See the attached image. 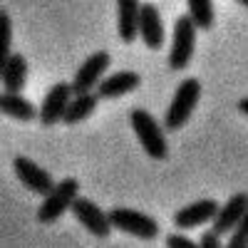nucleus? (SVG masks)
Segmentation results:
<instances>
[{
  "label": "nucleus",
  "mask_w": 248,
  "mask_h": 248,
  "mask_svg": "<svg viewBox=\"0 0 248 248\" xmlns=\"http://www.w3.org/2000/svg\"><path fill=\"white\" fill-rule=\"evenodd\" d=\"M129 122H132V129H134V134H137V139L141 144L144 154H147L149 159H156V161L167 159V154H169L167 129L154 119V114L137 107V109L129 112Z\"/></svg>",
  "instance_id": "nucleus-1"
},
{
  "label": "nucleus",
  "mask_w": 248,
  "mask_h": 248,
  "mask_svg": "<svg viewBox=\"0 0 248 248\" xmlns=\"http://www.w3.org/2000/svg\"><path fill=\"white\" fill-rule=\"evenodd\" d=\"M201 97V82L196 77H186L179 82V87L167 107V114H164V129L167 132H179L189 117L194 114L196 105Z\"/></svg>",
  "instance_id": "nucleus-2"
},
{
  "label": "nucleus",
  "mask_w": 248,
  "mask_h": 248,
  "mask_svg": "<svg viewBox=\"0 0 248 248\" xmlns=\"http://www.w3.org/2000/svg\"><path fill=\"white\" fill-rule=\"evenodd\" d=\"M196 23L189 13H184L174 20V32H171V50H169V67L181 72L189 67V62L196 50Z\"/></svg>",
  "instance_id": "nucleus-3"
},
{
  "label": "nucleus",
  "mask_w": 248,
  "mask_h": 248,
  "mask_svg": "<svg viewBox=\"0 0 248 248\" xmlns=\"http://www.w3.org/2000/svg\"><path fill=\"white\" fill-rule=\"evenodd\" d=\"M79 196V181L75 176H67V179H60L55 184V189L43 199L37 209V221L40 223H52L57 221L65 211H72V203L75 199Z\"/></svg>",
  "instance_id": "nucleus-4"
},
{
  "label": "nucleus",
  "mask_w": 248,
  "mask_h": 248,
  "mask_svg": "<svg viewBox=\"0 0 248 248\" xmlns=\"http://www.w3.org/2000/svg\"><path fill=\"white\" fill-rule=\"evenodd\" d=\"M107 214H109V221L117 231H124V233L141 238V241H154L159 236V221L144 211L129 209V206H114Z\"/></svg>",
  "instance_id": "nucleus-5"
},
{
  "label": "nucleus",
  "mask_w": 248,
  "mask_h": 248,
  "mask_svg": "<svg viewBox=\"0 0 248 248\" xmlns=\"http://www.w3.org/2000/svg\"><path fill=\"white\" fill-rule=\"evenodd\" d=\"M109 52L107 50H97L92 52L82 65L77 67L75 77H72V90L75 94H82V92H97L99 82L105 79V72L109 70Z\"/></svg>",
  "instance_id": "nucleus-6"
},
{
  "label": "nucleus",
  "mask_w": 248,
  "mask_h": 248,
  "mask_svg": "<svg viewBox=\"0 0 248 248\" xmlns=\"http://www.w3.org/2000/svg\"><path fill=\"white\" fill-rule=\"evenodd\" d=\"M72 97H75L72 82H55V85L47 90L43 105H40V124L52 127V124L65 119V112L70 107V99Z\"/></svg>",
  "instance_id": "nucleus-7"
},
{
  "label": "nucleus",
  "mask_w": 248,
  "mask_h": 248,
  "mask_svg": "<svg viewBox=\"0 0 248 248\" xmlns=\"http://www.w3.org/2000/svg\"><path fill=\"white\" fill-rule=\"evenodd\" d=\"M72 214H75V218L85 226V229H87L94 238H109V233H112V229H114L112 221H109V214L102 211L94 201L77 196L75 203H72Z\"/></svg>",
  "instance_id": "nucleus-8"
},
{
  "label": "nucleus",
  "mask_w": 248,
  "mask_h": 248,
  "mask_svg": "<svg viewBox=\"0 0 248 248\" xmlns=\"http://www.w3.org/2000/svg\"><path fill=\"white\" fill-rule=\"evenodd\" d=\"M13 169L17 174V179L23 181L25 189L40 194V196H47L55 189V179L50 176V171H45L40 164H35L28 156H15L13 159Z\"/></svg>",
  "instance_id": "nucleus-9"
},
{
  "label": "nucleus",
  "mask_w": 248,
  "mask_h": 248,
  "mask_svg": "<svg viewBox=\"0 0 248 248\" xmlns=\"http://www.w3.org/2000/svg\"><path fill=\"white\" fill-rule=\"evenodd\" d=\"M218 201L216 199H199L189 206H184V209H179L174 214V226L179 231H189V229H196V226H203V223H209L216 218L218 214Z\"/></svg>",
  "instance_id": "nucleus-10"
},
{
  "label": "nucleus",
  "mask_w": 248,
  "mask_h": 248,
  "mask_svg": "<svg viewBox=\"0 0 248 248\" xmlns=\"http://www.w3.org/2000/svg\"><path fill=\"white\" fill-rule=\"evenodd\" d=\"M139 37L141 43L149 50H159L164 45V23H161V13L154 3H141V13H139Z\"/></svg>",
  "instance_id": "nucleus-11"
},
{
  "label": "nucleus",
  "mask_w": 248,
  "mask_h": 248,
  "mask_svg": "<svg viewBox=\"0 0 248 248\" xmlns=\"http://www.w3.org/2000/svg\"><path fill=\"white\" fill-rule=\"evenodd\" d=\"M246 211H248V194H246V191H238V194H233V196L218 209L216 218L211 221V223H214L211 229H214L218 236L231 233L236 226H238V221L243 218Z\"/></svg>",
  "instance_id": "nucleus-12"
},
{
  "label": "nucleus",
  "mask_w": 248,
  "mask_h": 248,
  "mask_svg": "<svg viewBox=\"0 0 248 248\" xmlns=\"http://www.w3.org/2000/svg\"><path fill=\"white\" fill-rule=\"evenodd\" d=\"M139 85H141L139 72H134V70H119V72L107 75L105 79L99 82L97 94H99V99H119L124 94L134 92Z\"/></svg>",
  "instance_id": "nucleus-13"
},
{
  "label": "nucleus",
  "mask_w": 248,
  "mask_h": 248,
  "mask_svg": "<svg viewBox=\"0 0 248 248\" xmlns=\"http://www.w3.org/2000/svg\"><path fill=\"white\" fill-rule=\"evenodd\" d=\"M0 79H3V92H23L28 85V60L13 52L0 62Z\"/></svg>",
  "instance_id": "nucleus-14"
},
{
  "label": "nucleus",
  "mask_w": 248,
  "mask_h": 248,
  "mask_svg": "<svg viewBox=\"0 0 248 248\" xmlns=\"http://www.w3.org/2000/svg\"><path fill=\"white\" fill-rule=\"evenodd\" d=\"M139 0H117V32L122 43H134L139 37Z\"/></svg>",
  "instance_id": "nucleus-15"
},
{
  "label": "nucleus",
  "mask_w": 248,
  "mask_h": 248,
  "mask_svg": "<svg viewBox=\"0 0 248 248\" xmlns=\"http://www.w3.org/2000/svg\"><path fill=\"white\" fill-rule=\"evenodd\" d=\"M0 109H3V114L17 122H32L40 117L37 107L28 97H23V92H3L0 94Z\"/></svg>",
  "instance_id": "nucleus-16"
},
{
  "label": "nucleus",
  "mask_w": 248,
  "mask_h": 248,
  "mask_svg": "<svg viewBox=\"0 0 248 248\" xmlns=\"http://www.w3.org/2000/svg\"><path fill=\"white\" fill-rule=\"evenodd\" d=\"M97 102H99V94L97 92H82V94H75L70 99V107L65 112V124H79V122H85L94 109H97Z\"/></svg>",
  "instance_id": "nucleus-17"
},
{
  "label": "nucleus",
  "mask_w": 248,
  "mask_h": 248,
  "mask_svg": "<svg viewBox=\"0 0 248 248\" xmlns=\"http://www.w3.org/2000/svg\"><path fill=\"white\" fill-rule=\"evenodd\" d=\"M186 13L191 15V20L196 23L199 30H211L214 20H216V10L211 0H186Z\"/></svg>",
  "instance_id": "nucleus-18"
},
{
  "label": "nucleus",
  "mask_w": 248,
  "mask_h": 248,
  "mask_svg": "<svg viewBox=\"0 0 248 248\" xmlns=\"http://www.w3.org/2000/svg\"><path fill=\"white\" fill-rule=\"evenodd\" d=\"M226 248H248V211L238 221V226L231 231V238L226 243Z\"/></svg>",
  "instance_id": "nucleus-19"
},
{
  "label": "nucleus",
  "mask_w": 248,
  "mask_h": 248,
  "mask_svg": "<svg viewBox=\"0 0 248 248\" xmlns=\"http://www.w3.org/2000/svg\"><path fill=\"white\" fill-rule=\"evenodd\" d=\"M0 28H3V60L8 55H13L10 45H13V25H10V15L5 10H0Z\"/></svg>",
  "instance_id": "nucleus-20"
},
{
  "label": "nucleus",
  "mask_w": 248,
  "mask_h": 248,
  "mask_svg": "<svg viewBox=\"0 0 248 248\" xmlns=\"http://www.w3.org/2000/svg\"><path fill=\"white\" fill-rule=\"evenodd\" d=\"M164 241H167V248H201L199 243H194L189 236H184V233H169Z\"/></svg>",
  "instance_id": "nucleus-21"
},
{
  "label": "nucleus",
  "mask_w": 248,
  "mask_h": 248,
  "mask_svg": "<svg viewBox=\"0 0 248 248\" xmlns=\"http://www.w3.org/2000/svg\"><path fill=\"white\" fill-rule=\"evenodd\" d=\"M199 246H201V248H226V246L221 243V236H218L214 229H209V231H203V233H201Z\"/></svg>",
  "instance_id": "nucleus-22"
},
{
  "label": "nucleus",
  "mask_w": 248,
  "mask_h": 248,
  "mask_svg": "<svg viewBox=\"0 0 248 248\" xmlns=\"http://www.w3.org/2000/svg\"><path fill=\"white\" fill-rule=\"evenodd\" d=\"M238 112L248 117V97H241V99H238Z\"/></svg>",
  "instance_id": "nucleus-23"
},
{
  "label": "nucleus",
  "mask_w": 248,
  "mask_h": 248,
  "mask_svg": "<svg viewBox=\"0 0 248 248\" xmlns=\"http://www.w3.org/2000/svg\"><path fill=\"white\" fill-rule=\"evenodd\" d=\"M236 3H241L243 8H248V0H236Z\"/></svg>",
  "instance_id": "nucleus-24"
}]
</instances>
